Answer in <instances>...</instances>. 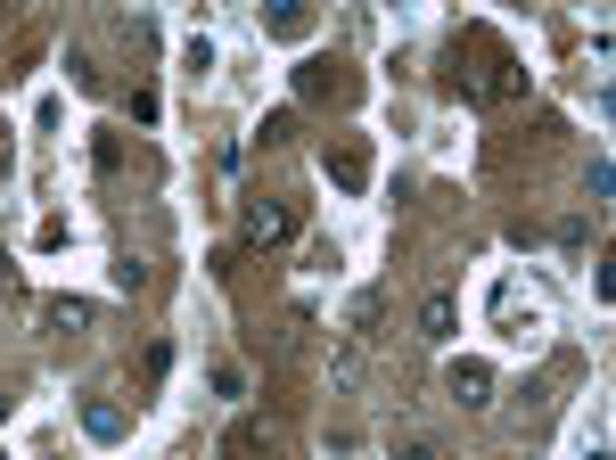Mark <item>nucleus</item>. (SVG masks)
<instances>
[{"label": "nucleus", "instance_id": "1", "mask_svg": "<svg viewBox=\"0 0 616 460\" xmlns=\"http://www.w3.org/2000/svg\"><path fill=\"white\" fill-rule=\"evenodd\" d=\"M493 330H502L510 346H535V337H542V304H535V296L518 304V279H493Z\"/></svg>", "mask_w": 616, "mask_h": 460}, {"label": "nucleus", "instance_id": "2", "mask_svg": "<svg viewBox=\"0 0 616 460\" xmlns=\"http://www.w3.org/2000/svg\"><path fill=\"white\" fill-rule=\"evenodd\" d=\"M329 182L345 189V198H362V189H370V148H362V140L329 148Z\"/></svg>", "mask_w": 616, "mask_h": 460}, {"label": "nucleus", "instance_id": "3", "mask_svg": "<svg viewBox=\"0 0 616 460\" xmlns=\"http://www.w3.org/2000/svg\"><path fill=\"white\" fill-rule=\"evenodd\" d=\"M444 387H452V403L486 411V403H493V370H486V362H452V370H444Z\"/></svg>", "mask_w": 616, "mask_h": 460}, {"label": "nucleus", "instance_id": "4", "mask_svg": "<svg viewBox=\"0 0 616 460\" xmlns=\"http://www.w3.org/2000/svg\"><path fill=\"white\" fill-rule=\"evenodd\" d=\"M214 66H223V50H214L205 34H189L181 41V83H214Z\"/></svg>", "mask_w": 616, "mask_h": 460}, {"label": "nucleus", "instance_id": "5", "mask_svg": "<svg viewBox=\"0 0 616 460\" xmlns=\"http://www.w3.org/2000/svg\"><path fill=\"white\" fill-rule=\"evenodd\" d=\"M452 321H461V304H452V296H428V304H419V337H436V346H444V337H461Z\"/></svg>", "mask_w": 616, "mask_h": 460}, {"label": "nucleus", "instance_id": "6", "mask_svg": "<svg viewBox=\"0 0 616 460\" xmlns=\"http://www.w3.org/2000/svg\"><path fill=\"white\" fill-rule=\"evenodd\" d=\"M83 436H99V444H124V411H115V403H83Z\"/></svg>", "mask_w": 616, "mask_h": 460}, {"label": "nucleus", "instance_id": "7", "mask_svg": "<svg viewBox=\"0 0 616 460\" xmlns=\"http://www.w3.org/2000/svg\"><path fill=\"white\" fill-rule=\"evenodd\" d=\"M247 239H263V247L288 239V214H280V206H247Z\"/></svg>", "mask_w": 616, "mask_h": 460}, {"label": "nucleus", "instance_id": "8", "mask_svg": "<svg viewBox=\"0 0 616 460\" xmlns=\"http://www.w3.org/2000/svg\"><path fill=\"white\" fill-rule=\"evenodd\" d=\"M263 34H272V41H304V34H313V17H304V9H272Z\"/></svg>", "mask_w": 616, "mask_h": 460}, {"label": "nucleus", "instance_id": "9", "mask_svg": "<svg viewBox=\"0 0 616 460\" xmlns=\"http://www.w3.org/2000/svg\"><path fill=\"white\" fill-rule=\"evenodd\" d=\"M34 247H41V256H58V247H75V222H66V214H50V222L34 231Z\"/></svg>", "mask_w": 616, "mask_h": 460}, {"label": "nucleus", "instance_id": "10", "mask_svg": "<svg viewBox=\"0 0 616 460\" xmlns=\"http://www.w3.org/2000/svg\"><path fill=\"white\" fill-rule=\"evenodd\" d=\"M50 321H58V330H83V321H91V304H83V296H50Z\"/></svg>", "mask_w": 616, "mask_h": 460}, {"label": "nucleus", "instance_id": "11", "mask_svg": "<svg viewBox=\"0 0 616 460\" xmlns=\"http://www.w3.org/2000/svg\"><path fill=\"white\" fill-rule=\"evenodd\" d=\"M583 460H608V436H600V411H592V427H583Z\"/></svg>", "mask_w": 616, "mask_h": 460}, {"label": "nucleus", "instance_id": "12", "mask_svg": "<svg viewBox=\"0 0 616 460\" xmlns=\"http://www.w3.org/2000/svg\"><path fill=\"white\" fill-rule=\"evenodd\" d=\"M403 460H444V452H436V444H411V452Z\"/></svg>", "mask_w": 616, "mask_h": 460}, {"label": "nucleus", "instance_id": "13", "mask_svg": "<svg viewBox=\"0 0 616 460\" xmlns=\"http://www.w3.org/2000/svg\"><path fill=\"white\" fill-rule=\"evenodd\" d=\"M0 182H9V148H0Z\"/></svg>", "mask_w": 616, "mask_h": 460}]
</instances>
